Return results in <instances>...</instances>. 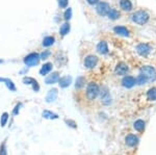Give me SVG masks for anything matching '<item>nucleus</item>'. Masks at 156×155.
I'll list each match as a JSON object with an SVG mask.
<instances>
[{"label": "nucleus", "instance_id": "nucleus-13", "mask_svg": "<svg viewBox=\"0 0 156 155\" xmlns=\"http://www.w3.org/2000/svg\"><path fill=\"white\" fill-rule=\"evenodd\" d=\"M72 82V77L69 76V75H67V76H64L62 77V78L58 79V84L60 87H62V89H65V87H68L71 84Z\"/></svg>", "mask_w": 156, "mask_h": 155}, {"label": "nucleus", "instance_id": "nucleus-26", "mask_svg": "<svg viewBox=\"0 0 156 155\" xmlns=\"http://www.w3.org/2000/svg\"><path fill=\"white\" fill-rule=\"evenodd\" d=\"M84 82H85L84 77H82V76L78 77V78L76 79V84H75L76 89H81V87L84 86Z\"/></svg>", "mask_w": 156, "mask_h": 155}, {"label": "nucleus", "instance_id": "nucleus-19", "mask_svg": "<svg viewBox=\"0 0 156 155\" xmlns=\"http://www.w3.org/2000/svg\"><path fill=\"white\" fill-rule=\"evenodd\" d=\"M56 98H57V90L52 89V90H50L48 95H47L46 101L47 102H52V101H54V100H56Z\"/></svg>", "mask_w": 156, "mask_h": 155}, {"label": "nucleus", "instance_id": "nucleus-4", "mask_svg": "<svg viewBox=\"0 0 156 155\" xmlns=\"http://www.w3.org/2000/svg\"><path fill=\"white\" fill-rule=\"evenodd\" d=\"M40 62V54L37 52H32L29 53L28 55H26L24 57V64L27 67H34L39 64Z\"/></svg>", "mask_w": 156, "mask_h": 155}, {"label": "nucleus", "instance_id": "nucleus-12", "mask_svg": "<svg viewBox=\"0 0 156 155\" xmlns=\"http://www.w3.org/2000/svg\"><path fill=\"white\" fill-rule=\"evenodd\" d=\"M58 79H59V74L58 72H54V73L48 75L45 79V82L47 84H53V83H56L58 82Z\"/></svg>", "mask_w": 156, "mask_h": 155}, {"label": "nucleus", "instance_id": "nucleus-5", "mask_svg": "<svg viewBox=\"0 0 156 155\" xmlns=\"http://www.w3.org/2000/svg\"><path fill=\"white\" fill-rule=\"evenodd\" d=\"M110 6L107 2H98L97 6H96V12H98V15L101 17H104L107 15L108 11H109Z\"/></svg>", "mask_w": 156, "mask_h": 155}, {"label": "nucleus", "instance_id": "nucleus-31", "mask_svg": "<svg viewBox=\"0 0 156 155\" xmlns=\"http://www.w3.org/2000/svg\"><path fill=\"white\" fill-rule=\"evenodd\" d=\"M50 51H48V50H45L44 52H42L41 54H40V59H47L48 57L50 56Z\"/></svg>", "mask_w": 156, "mask_h": 155}, {"label": "nucleus", "instance_id": "nucleus-18", "mask_svg": "<svg viewBox=\"0 0 156 155\" xmlns=\"http://www.w3.org/2000/svg\"><path fill=\"white\" fill-rule=\"evenodd\" d=\"M106 16L109 18L110 20H117L120 18V12L117 11L115 9H109V11H108L107 15Z\"/></svg>", "mask_w": 156, "mask_h": 155}, {"label": "nucleus", "instance_id": "nucleus-1", "mask_svg": "<svg viewBox=\"0 0 156 155\" xmlns=\"http://www.w3.org/2000/svg\"><path fill=\"white\" fill-rule=\"evenodd\" d=\"M131 20L138 25H144L149 21V15L144 11H138L132 15Z\"/></svg>", "mask_w": 156, "mask_h": 155}, {"label": "nucleus", "instance_id": "nucleus-10", "mask_svg": "<svg viewBox=\"0 0 156 155\" xmlns=\"http://www.w3.org/2000/svg\"><path fill=\"white\" fill-rule=\"evenodd\" d=\"M99 94L101 95V101H102L103 104L108 105V104L112 103V97H110V95H109V93H108V91L106 89L102 90Z\"/></svg>", "mask_w": 156, "mask_h": 155}, {"label": "nucleus", "instance_id": "nucleus-32", "mask_svg": "<svg viewBox=\"0 0 156 155\" xmlns=\"http://www.w3.org/2000/svg\"><path fill=\"white\" fill-rule=\"evenodd\" d=\"M69 3V0H58V6L60 9H66Z\"/></svg>", "mask_w": 156, "mask_h": 155}, {"label": "nucleus", "instance_id": "nucleus-11", "mask_svg": "<svg viewBox=\"0 0 156 155\" xmlns=\"http://www.w3.org/2000/svg\"><path fill=\"white\" fill-rule=\"evenodd\" d=\"M125 143L129 147H134L138 144V137L133 136V134H129L125 137Z\"/></svg>", "mask_w": 156, "mask_h": 155}, {"label": "nucleus", "instance_id": "nucleus-9", "mask_svg": "<svg viewBox=\"0 0 156 155\" xmlns=\"http://www.w3.org/2000/svg\"><path fill=\"white\" fill-rule=\"evenodd\" d=\"M122 84L126 89H131L135 84V78L132 76H125L122 80Z\"/></svg>", "mask_w": 156, "mask_h": 155}, {"label": "nucleus", "instance_id": "nucleus-27", "mask_svg": "<svg viewBox=\"0 0 156 155\" xmlns=\"http://www.w3.org/2000/svg\"><path fill=\"white\" fill-rule=\"evenodd\" d=\"M43 117L46 119H56L57 118V114H53V112L49 111H43Z\"/></svg>", "mask_w": 156, "mask_h": 155}, {"label": "nucleus", "instance_id": "nucleus-25", "mask_svg": "<svg viewBox=\"0 0 156 155\" xmlns=\"http://www.w3.org/2000/svg\"><path fill=\"white\" fill-rule=\"evenodd\" d=\"M148 82L147 80V78L144 76V75H142V74H140L138 76L135 78V83H137V84H140V86H143V84H146Z\"/></svg>", "mask_w": 156, "mask_h": 155}, {"label": "nucleus", "instance_id": "nucleus-36", "mask_svg": "<svg viewBox=\"0 0 156 155\" xmlns=\"http://www.w3.org/2000/svg\"><path fill=\"white\" fill-rule=\"evenodd\" d=\"M0 64H2V59H0Z\"/></svg>", "mask_w": 156, "mask_h": 155}, {"label": "nucleus", "instance_id": "nucleus-3", "mask_svg": "<svg viewBox=\"0 0 156 155\" xmlns=\"http://www.w3.org/2000/svg\"><path fill=\"white\" fill-rule=\"evenodd\" d=\"M140 74L144 75L147 78L148 81H155L156 80V71L153 67L151 66H145L140 69Z\"/></svg>", "mask_w": 156, "mask_h": 155}, {"label": "nucleus", "instance_id": "nucleus-20", "mask_svg": "<svg viewBox=\"0 0 156 155\" xmlns=\"http://www.w3.org/2000/svg\"><path fill=\"white\" fill-rule=\"evenodd\" d=\"M145 122L143 121V120H137V121L134 122V124H133V127H134V129L138 132H143L145 130Z\"/></svg>", "mask_w": 156, "mask_h": 155}, {"label": "nucleus", "instance_id": "nucleus-21", "mask_svg": "<svg viewBox=\"0 0 156 155\" xmlns=\"http://www.w3.org/2000/svg\"><path fill=\"white\" fill-rule=\"evenodd\" d=\"M54 42H55V39L53 37H44V40H43L42 45L44 47H50L54 44Z\"/></svg>", "mask_w": 156, "mask_h": 155}, {"label": "nucleus", "instance_id": "nucleus-15", "mask_svg": "<svg viewBox=\"0 0 156 155\" xmlns=\"http://www.w3.org/2000/svg\"><path fill=\"white\" fill-rule=\"evenodd\" d=\"M97 51L100 54H107L108 53V45L105 41H101L97 45Z\"/></svg>", "mask_w": 156, "mask_h": 155}, {"label": "nucleus", "instance_id": "nucleus-8", "mask_svg": "<svg viewBox=\"0 0 156 155\" xmlns=\"http://www.w3.org/2000/svg\"><path fill=\"white\" fill-rule=\"evenodd\" d=\"M127 72H128V66L123 62H119V64L117 65V67H115V73L117 75H119V76L126 75Z\"/></svg>", "mask_w": 156, "mask_h": 155}, {"label": "nucleus", "instance_id": "nucleus-6", "mask_svg": "<svg viewBox=\"0 0 156 155\" xmlns=\"http://www.w3.org/2000/svg\"><path fill=\"white\" fill-rule=\"evenodd\" d=\"M98 64V57L96 55H87L84 58V67L87 69H93Z\"/></svg>", "mask_w": 156, "mask_h": 155}, {"label": "nucleus", "instance_id": "nucleus-24", "mask_svg": "<svg viewBox=\"0 0 156 155\" xmlns=\"http://www.w3.org/2000/svg\"><path fill=\"white\" fill-rule=\"evenodd\" d=\"M147 98L150 101H156V87H152L148 91Z\"/></svg>", "mask_w": 156, "mask_h": 155}, {"label": "nucleus", "instance_id": "nucleus-17", "mask_svg": "<svg viewBox=\"0 0 156 155\" xmlns=\"http://www.w3.org/2000/svg\"><path fill=\"white\" fill-rule=\"evenodd\" d=\"M52 67L53 66H52L51 62H46V64H44L42 66L41 70H40V74H41L42 76H45V75L49 74L52 70Z\"/></svg>", "mask_w": 156, "mask_h": 155}, {"label": "nucleus", "instance_id": "nucleus-2", "mask_svg": "<svg viewBox=\"0 0 156 155\" xmlns=\"http://www.w3.org/2000/svg\"><path fill=\"white\" fill-rule=\"evenodd\" d=\"M100 93V89L95 82H90L87 87V98L93 101L97 98V96Z\"/></svg>", "mask_w": 156, "mask_h": 155}, {"label": "nucleus", "instance_id": "nucleus-29", "mask_svg": "<svg viewBox=\"0 0 156 155\" xmlns=\"http://www.w3.org/2000/svg\"><path fill=\"white\" fill-rule=\"evenodd\" d=\"M23 82L25 84H34V83H36L37 80L34 78H32V77H24Z\"/></svg>", "mask_w": 156, "mask_h": 155}, {"label": "nucleus", "instance_id": "nucleus-28", "mask_svg": "<svg viewBox=\"0 0 156 155\" xmlns=\"http://www.w3.org/2000/svg\"><path fill=\"white\" fill-rule=\"evenodd\" d=\"M64 18H65L66 21H69V20H71V18H72V9H71V7H69V9H68L67 11L65 12Z\"/></svg>", "mask_w": 156, "mask_h": 155}, {"label": "nucleus", "instance_id": "nucleus-33", "mask_svg": "<svg viewBox=\"0 0 156 155\" xmlns=\"http://www.w3.org/2000/svg\"><path fill=\"white\" fill-rule=\"evenodd\" d=\"M0 155H6V149H5V144L1 145V148H0Z\"/></svg>", "mask_w": 156, "mask_h": 155}, {"label": "nucleus", "instance_id": "nucleus-35", "mask_svg": "<svg viewBox=\"0 0 156 155\" xmlns=\"http://www.w3.org/2000/svg\"><path fill=\"white\" fill-rule=\"evenodd\" d=\"M19 107H20V105L18 104V105L16 106V109H15V111H14V114H18V109H19Z\"/></svg>", "mask_w": 156, "mask_h": 155}, {"label": "nucleus", "instance_id": "nucleus-16", "mask_svg": "<svg viewBox=\"0 0 156 155\" xmlns=\"http://www.w3.org/2000/svg\"><path fill=\"white\" fill-rule=\"evenodd\" d=\"M120 6L125 12H130L132 9V3L130 0H120Z\"/></svg>", "mask_w": 156, "mask_h": 155}, {"label": "nucleus", "instance_id": "nucleus-22", "mask_svg": "<svg viewBox=\"0 0 156 155\" xmlns=\"http://www.w3.org/2000/svg\"><path fill=\"white\" fill-rule=\"evenodd\" d=\"M0 81L4 82V83L6 84V86L9 87V90H11V91H12V92L16 91V86H15L14 82H12L11 79H9V78H0Z\"/></svg>", "mask_w": 156, "mask_h": 155}, {"label": "nucleus", "instance_id": "nucleus-14", "mask_svg": "<svg viewBox=\"0 0 156 155\" xmlns=\"http://www.w3.org/2000/svg\"><path fill=\"white\" fill-rule=\"evenodd\" d=\"M114 31L115 33L119 34V36H122V37H129V30L124 26H115L114 28Z\"/></svg>", "mask_w": 156, "mask_h": 155}, {"label": "nucleus", "instance_id": "nucleus-7", "mask_svg": "<svg viewBox=\"0 0 156 155\" xmlns=\"http://www.w3.org/2000/svg\"><path fill=\"white\" fill-rule=\"evenodd\" d=\"M151 50L152 49H151V47L148 44H140V45H137V47H136L137 53L140 54V56H144V57L149 55Z\"/></svg>", "mask_w": 156, "mask_h": 155}, {"label": "nucleus", "instance_id": "nucleus-23", "mask_svg": "<svg viewBox=\"0 0 156 155\" xmlns=\"http://www.w3.org/2000/svg\"><path fill=\"white\" fill-rule=\"evenodd\" d=\"M70 24L69 23H64L60 25V28H59V34H62V36H66V34L69 33L70 31Z\"/></svg>", "mask_w": 156, "mask_h": 155}, {"label": "nucleus", "instance_id": "nucleus-30", "mask_svg": "<svg viewBox=\"0 0 156 155\" xmlns=\"http://www.w3.org/2000/svg\"><path fill=\"white\" fill-rule=\"evenodd\" d=\"M7 120H9V114H7V112H4V114H2V117H1V122H0V123H1V126L2 127L5 126Z\"/></svg>", "mask_w": 156, "mask_h": 155}, {"label": "nucleus", "instance_id": "nucleus-34", "mask_svg": "<svg viewBox=\"0 0 156 155\" xmlns=\"http://www.w3.org/2000/svg\"><path fill=\"white\" fill-rule=\"evenodd\" d=\"M87 2L90 5H94V4H97L99 2V0H87Z\"/></svg>", "mask_w": 156, "mask_h": 155}]
</instances>
